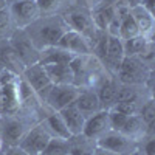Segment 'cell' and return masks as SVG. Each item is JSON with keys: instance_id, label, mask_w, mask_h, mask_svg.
Here are the masks:
<instances>
[{"instance_id": "15", "label": "cell", "mask_w": 155, "mask_h": 155, "mask_svg": "<svg viewBox=\"0 0 155 155\" xmlns=\"http://www.w3.org/2000/svg\"><path fill=\"white\" fill-rule=\"evenodd\" d=\"M76 56L67 50H62L59 47H47L41 53V64H70Z\"/></svg>"}, {"instance_id": "6", "label": "cell", "mask_w": 155, "mask_h": 155, "mask_svg": "<svg viewBox=\"0 0 155 155\" xmlns=\"http://www.w3.org/2000/svg\"><path fill=\"white\" fill-rule=\"evenodd\" d=\"M25 78V82H27L36 93L45 96L47 92L51 88V81L45 71V67L42 65L41 62H36L33 65H28L25 68V71L22 73Z\"/></svg>"}, {"instance_id": "22", "label": "cell", "mask_w": 155, "mask_h": 155, "mask_svg": "<svg viewBox=\"0 0 155 155\" xmlns=\"http://www.w3.org/2000/svg\"><path fill=\"white\" fill-rule=\"evenodd\" d=\"M0 59H2L5 68L11 70L12 73H23L25 68H27V65L22 62V59L19 58V54L11 47L2 50V53H0Z\"/></svg>"}, {"instance_id": "24", "label": "cell", "mask_w": 155, "mask_h": 155, "mask_svg": "<svg viewBox=\"0 0 155 155\" xmlns=\"http://www.w3.org/2000/svg\"><path fill=\"white\" fill-rule=\"evenodd\" d=\"M23 135H25V127L19 121H8L3 127V138L12 146H19Z\"/></svg>"}, {"instance_id": "10", "label": "cell", "mask_w": 155, "mask_h": 155, "mask_svg": "<svg viewBox=\"0 0 155 155\" xmlns=\"http://www.w3.org/2000/svg\"><path fill=\"white\" fill-rule=\"evenodd\" d=\"M65 25L64 23H56V22H45L44 25L37 28V31L34 33L36 39L41 41L42 45L47 47H56L59 39L65 33Z\"/></svg>"}, {"instance_id": "7", "label": "cell", "mask_w": 155, "mask_h": 155, "mask_svg": "<svg viewBox=\"0 0 155 155\" xmlns=\"http://www.w3.org/2000/svg\"><path fill=\"white\" fill-rule=\"evenodd\" d=\"M11 48L19 54V58L22 59V62L25 65H33V64L39 62L41 59V53L36 50L34 44L31 42V39L27 37L25 34H16L12 37V42H11Z\"/></svg>"}, {"instance_id": "14", "label": "cell", "mask_w": 155, "mask_h": 155, "mask_svg": "<svg viewBox=\"0 0 155 155\" xmlns=\"http://www.w3.org/2000/svg\"><path fill=\"white\" fill-rule=\"evenodd\" d=\"M19 107V90L16 84L0 87V112L12 113Z\"/></svg>"}, {"instance_id": "43", "label": "cell", "mask_w": 155, "mask_h": 155, "mask_svg": "<svg viewBox=\"0 0 155 155\" xmlns=\"http://www.w3.org/2000/svg\"><path fill=\"white\" fill-rule=\"evenodd\" d=\"M130 155H138V153H137V150H135V152H134V153H130Z\"/></svg>"}, {"instance_id": "12", "label": "cell", "mask_w": 155, "mask_h": 155, "mask_svg": "<svg viewBox=\"0 0 155 155\" xmlns=\"http://www.w3.org/2000/svg\"><path fill=\"white\" fill-rule=\"evenodd\" d=\"M44 67H45V71H47L53 85L73 84L74 82V74H73V70L70 68L68 64H45Z\"/></svg>"}, {"instance_id": "30", "label": "cell", "mask_w": 155, "mask_h": 155, "mask_svg": "<svg viewBox=\"0 0 155 155\" xmlns=\"http://www.w3.org/2000/svg\"><path fill=\"white\" fill-rule=\"evenodd\" d=\"M110 110H116L126 116H130V115H137L140 107H138V102L132 101V102H116V104L110 109Z\"/></svg>"}, {"instance_id": "29", "label": "cell", "mask_w": 155, "mask_h": 155, "mask_svg": "<svg viewBox=\"0 0 155 155\" xmlns=\"http://www.w3.org/2000/svg\"><path fill=\"white\" fill-rule=\"evenodd\" d=\"M138 112H140V118L143 120V123L147 127H152L153 121H155V104H153V101L149 99L147 102H144L143 107H141Z\"/></svg>"}, {"instance_id": "25", "label": "cell", "mask_w": 155, "mask_h": 155, "mask_svg": "<svg viewBox=\"0 0 155 155\" xmlns=\"http://www.w3.org/2000/svg\"><path fill=\"white\" fill-rule=\"evenodd\" d=\"M144 126L146 124L143 123V120L140 118V115H130V116H127V120H126V123H124V126L121 129V134L134 138V137H137L140 134H143Z\"/></svg>"}, {"instance_id": "23", "label": "cell", "mask_w": 155, "mask_h": 155, "mask_svg": "<svg viewBox=\"0 0 155 155\" xmlns=\"http://www.w3.org/2000/svg\"><path fill=\"white\" fill-rule=\"evenodd\" d=\"M65 22L68 23V27H71L73 31L81 33L82 36L85 33H88L90 31V27H92V20L88 19V16L82 14V12H76V11L67 14Z\"/></svg>"}, {"instance_id": "39", "label": "cell", "mask_w": 155, "mask_h": 155, "mask_svg": "<svg viewBox=\"0 0 155 155\" xmlns=\"http://www.w3.org/2000/svg\"><path fill=\"white\" fill-rule=\"evenodd\" d=\"M6 8V0H0V11Z\"/></svg>"}, {"instance_id": "28", "label": "cell", "mask_w": 155, "mask_h": 155, "mask_svg": "<svg viewBox=\"0 0 155 155\" xmlns=\"http://www.w3.org/2000/svg\"><path fill=\"white\" fill-rule=\"evenodd\" d=\"M137 101L138 102V93L134 88V85L124 84L123 87L116 88V96H115V104L116 102H132Z\"/></svg>"}, {"instance_id": "31", "label": "cell", "mask_w": 155, "mask_h": 155, "mask_svg": "<svg viewBox=\"0 0 155 155\" xmlns=\"http://www.w3.org/2000/svg\"><path fill=\"white\" fill-rule=\"evenodd\" d=\"M127 120V116L116 112V110H109V121H110V129L115 132H121V129Z\"/></svg>"}, {"instance_id": "13", "label": "cell", "mask_w": 155, "mask_h": 155, "mask_svg": "<svg viewBox=\"0 0 155 155\" xmlns=\"http://www.w3.org/2000/svg\"><path fill=\"white\" fill-rule=\"evenodd\" d=\"M130 16L134 17V20L137 23L140 36L149 39L150 34H152V28H153V16L149 14L140 3L130 6Z\"/></svg>"}, {"instance_id": "37", "label": "cell", "mask_w": 155, "mask_h": 155, "mask_svg": "<svg viewBox=\"0 0 155 155\" xmlns=\"http://www.w3.org/2000/svg\"><path fill=\"white\" fill-rule=\"evenodd\" d=\"M5 155H28V153L25 152L23 149H20L19 146H11Z\"/></svg>"}, {"instance_id": "33", "label": "cell", "mask_w": 155, "mask_h": 155, "mask_svg": "<svg viewBox=\"0 0 155 155\" xmlns=\"http://www.w3.org/2000/svg\"><path fill=\"white\" fill-rule=\"evenodd\" d=\"M16 73H12L8 68H2L0 70V87H5L8 84H16Z\"/></svg>"}, {"instance_id": "26", "label": "cell", "mask_w": 155, "mask_h": 155, "mask_svg": "<svg viewBox=\"0 0 155 155\" xmlns=\"http://www.w3.org/2000/svg\"><path fill=\"white\" fill-rule=\"evenodd\" d=\"M68 152H70L68 140L51 137V140L48 141V144H47L45 150L42 152V155H64V153H68Z\"/></svg>"}, {"instance_id": "34", "label": "cell", "mask_w": 155, "mask_h": 155, "mask_svg": "<svg viewBox=\"0 0 155 155\" xmlns=\"http://www.w3.org/2000/svg\"><path fill=\"white\" fill-rule=\"evenodd\" d=\"M9 22H11V12L8 8L0 11V31H3L9 27Z\"/></svg>"}, {"instance_id": "18", "label": "cell", "mask_w": 155, "mask_h": 155, "mask_svg": "<svg viewBox=\"0 0 155 155\" xmlns=\"http://www.w3.org/2000/svg\"><path fill=\"white\" fill-rule=\"evenodd\" d=\"M115 12H116V8L113 3H99L95 11H93V17H92V22L93 25H96L98 28L101 30H107L109 23L112 22V19L115 17Z\"/></svg>"}, {"instance_id": "19", "label": "cell", "mask_w": 155, "mask_h": 155, "mask_svg": "<svg viewBox=\"0 0 155 155\" xmlns=\"http://www.w3.org/2000/svg\"><path fill=\"white\" fill-rule=\"evenodd\" d=\"M44 127L50 132L51 137H56V138H62V140H70L71 135L68 132V129L64 123L62 116L59 115V112H54L53 115H50L48 118L45 120Z\"/></svg>"}, {"instance_id": "41", "label": "cell", "mask_w": 155, "mask_h": 155, "mask_svg": "<svg viewBox=\"0 0 155 155\" xmlns=\"http://www.w3.org/2000/svg\"><path fill=\"white\" fill-rule=\"evenodd\" d=\"M14 2H17V0H6V3H14Z\"/></svg>"}, {"instance_id": "40", "label": "cell", "mask_w": 155, "mask_h": 155, "mask_svg": "<svg viewBox=\"0 0 155 155\" xmlns=\"http://www.w3.org/2000/svg\"><path fill=\"white\" fill-rule=\"evenodd\" d=\"M85 2H88V3H93V5H99V3H101V0H85Z\"/></svg>"}, {"instance_id": "9", "label": "cell", "mask_w": 155, "mask_h": 155, "mask_svg": "<svg viewBox=\"0 0 155 155\" xmlns=\"http://www.w3.org/2000/svg\"><path fill=\"white\" fill-rule=\"evenodd\" d=\"M110 130V121H109V110H99L93 113L88 120H85V126L82 135L87 138H96Z\"/></svg>"}, {"instance_id": "16", "label": "cell", "mask_w": 155, "mask_h": 155, "mask_svg": "<svg viewBox=\"0 0 155 155\" xmlns=\"http://www.w3.org/2000/svg\"><path fill=\"white\" fill-rule=\"evenodd\" d=\"M74 104L82 112V115L85 116V118L88 115L92 116L93 113L102 110L101 104H99V99H98L96 93H93V92H79L78 98L74 99Z\"/></svg>"}, {"instance_id": "5", "label": "cell", "mask_w": 155, "mask_h": 155, "mask_svg": "<svg viewBox=\"0 0 155 155\" xmlns=\"http://www.w3.org/2000/svg\"><path fill=\"white\" fill-rule=\"evenodd\" d=\"M9 12H11V17H14L19 27L25 28L33 25L37 20L41 11H39L36 0H17V2L11 3Z\"/></svg>"}, {"instance_id": "11", "label": "cell", "mask_w": 155, "mask_h": 155, "mask_svg": "<svg viewBox=\"0 0 155 155\" xmlns=\"http://www.w3.org/2000/svg\"><path fill=\"white\" fill-rule=\"evenodd\" d=\"M59 115L62 116L64 123H65L67 129L71 137L74 135H81L84 130V126H85V116L82 115V112L76 107L74 102H71L70 106L64 107L62 110H59Z\"/></svg>"}, {"instance_id": "1", "label": "cell", "mask_w": 155, "mask_h": 155, "mask_svg": "<svg viewBox=\"0 0 155 155\" xmlns=\"http://www.w3.org/2000/svg\"><path fill=\"white\" fill-rule=\"evenodd\" d=\"M96 144L99 149H106L118 155H130L137 150V146L130 137H127L121 132H115V130L113 132L109 130L107 134L101 135Z\"/></svg>"}, {"instance_id": "32", "label": "cell", "mask_w": 155, "mask_h": 155, "mask_svg": "<svg viewBox=\"0 0 155 155\" xmlns=\"http://www.w3.org/2000/svg\"><path fill=\"white\" fill-rule=\"evenodd\" d=\"M36 3L39 6V11L50 12V11H54L62 3V0H36Z\"/></svg>"}, {"instance_id": "21", "label": "cell", "mask_w": 155, "mask_h": 155, "mask_svg": "<svg viewBox=\"0 0 155 155\" xmlns=\"http://www.w3.org/2000/svg\"><path fill=\"white\" fill-rule=\"evenodd\" d=\"M150 47V41L147 37L137 36L132 39L123 41V48H124V56H141L144 51Z\"/></svg>"}, {"instance_id": "17", "label": "cell", "mask_w": 155, "mask_h": 155, "mask_svg": "<svg viewBox=\"0 0 155 155\" xmlns=\"http://www.w3.org/2000/svg\"><path fill=\"white\" fill-rule=\"evenodd\" d=\"M106 59L112 64L115 68L120 67L121 61L124 59V48H123V41L120 37L115 36H107L106 41Z\"/></svg>"}, {"instance_id": "20", "label": "cell", "mask_w": 155, "mask_h": 155, "mask_svg": "<svg viewBox=\"0 0 155 155\" xmlns=\"http://www.w3.org/2000/svg\"><path fill=\"white\" fill-rule=\"evenodd\" d=\"M116 87L113 81H104L101 84L99 90H98V99H99V104H101V109L104 110H110L113 106H115V96H116Z\"/></svg>"}, {"instance_id": "3", "label": "cell", "mask_w": 155, "mask_h": 155, "mask_svg": "<svg viewBox=\"0 0 155 155\" xmlns=\"http://www.w3.org/2000/svg\"><path fill=\"white\" fill-rule=\"evenodd\" d=\"M116 70H118L121 82L129 84V85H135V84L143 82L146 79V74H147L144 62H141L135 56H124V59L121 61L120 67Z\"/></svg>"}, {"instance_id": "35", "label": "cell", "mask_w": 155, "mask_h": 155, "mask_svg": "<svg viewBox=\"0 0 155 155\" xmlns=\"http://www.w3.org/2000/svg\"><path fill=\"white\" fill-rule=\"evenodd\" d=\"M144 153L143 155H155V141L153 140H149L147 143L144 144Z\"/></svg>"}, {"instance_id": "38", "label": "cell", "mask_w": 155, "mask_h": 155, "mask_svg": "<svg viewBox=\"0 0 155 155\" xmlns=\"http://www.w3.org/2000/svg\"><path fill=\"white\" fill-rule=\"evenodd\" d=\"M95 155H118V153L110 152V150H106V149H99V147H98V150H96Z\"/></svg>"}, {"instance_id": "42", "label": "cell", "mask_w": 155, "mask_h": 155, "mask_svg": "<svg viewBox=\"0 0 155 155\" xmlns=\"http://www.w3.org/2000/svg\"><path fill=\"white\" fill-rule=\"evenodd\" d=\"M64 155H73V153H71V152H68V153H64Z\"/></svg>"}, {"instance_id": "27", "label": "cell", "mask_w": 155, "mask_h": 155, "mask_svg": "<svg viewBox=\"0 0 155 155\" xmlns=\"http://www.w3.org/2000/svg\"><path fill=\"white\" fill-rule=\"evenodd\" d=\"M140 36L138 27L134 20V17L129 14L127 17L121 19V25H120V39L121 41H127V39H132Z\"/></svg>"}, {"instance_id": "4", "label": "cell", "mask_w": 155, "mask_h": 155, "mask_svg": "<svg viewBox=\"0 0 155 155\" xmlns=\"http://www.w3.org/2000/svg\"><path fill=\"white\" fill-rule=\"evenodd\" d=\"M50 140H51L50 132L44 126H37L31 129L27 135H23V138L19 143V147L23 149L28 155H42Z\"/></svg>"}, {"instance_id": "8", "label": "cell", "mask_w": 155, "mask_h": 155, "mask_svg": "<svg viewBox=\"0 0 155 155\" xmlns=\"http://www.w3.org/2000/svg\"><path fill=\"white\" fill-rule=\"evenodd\" d=\"M56 47L70 51L74 56H84L90 53V45L87 42V39L81 33L73 31V30H67L64 33V36L59 39Z\"/></svg>"}, {"instance_id": "2", "label": "cell", "mask_w": 155, "mask_h": 155, "mask_svg": "<svg viewBox=\"0 0 155 155\" xmlns=\"http://www.w3.org/2000/svg\"><path fill=\"white\" fill-rule=\"evenodd\" d=\"M79 92L81 90L74 84H59V85H51V88L47 92L44 98L50 104V107H53L56 112H59L64 107L70 106L71 102H74Z\"/></svg>"}, {"instance_id": "36", "label": "cell", "mask_w": 155, "mask_h": 155, "mask_svg": "<svg viewBox=\"0 0 155 155\" xmlns=\"http://www.w3.org/2000/svg\"><path fill=\"white\" fill-rule=\"evenodd\" d=\"M153 2H155V0H141V6H143L147 12H149V14H152L153 16Z\"/></svg>"}]
</instances>
